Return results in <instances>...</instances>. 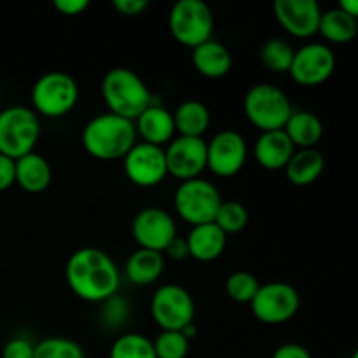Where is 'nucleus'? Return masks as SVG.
Masks as SVG:
<instances>
[{
  "mask_svg": "<svg viewBox=\"0 0 358 358\" xmlns=\"http://www.w3.org/2000/svg\"><path fill=\"white\" fill-rule=\"evenodd\" d=\"M259 287H261V283L248 271H236L227 276L226 280V294L229 296V299L240 304H250L257 294Z\"/></svg>",
  "mask_w": 358,
  "mask_h": 358,
  "instance_id": "7c9ffc66",
  "label": "nucleus"
},
{
  "mask_svg": "<svg viewBox=\"0 0 358 358\" xmlns=\"http://www.w3.org/2000/svg\"><path fill=\"white\" fill-rule=\"evenodd\" d=\"M296 152V147L290 142L283 129L264 131L259 135L254 145V156L262 168L269 171L285 170L287 163Z\"/></svg>",
  "mask_w": 358,
  "mask_h": 358,
  "instance_id": "a211bd4d",
  "label": "nucleus"
},
{
  "mask_svg": "<svg viewBox=\"0 0 358 358\" xmlns=\"http://www.w3.org/2000/svg\"><path fill=\"white\" fill-rule=\"evenodd\" d=\"M338 7H341L345 13H348L350 16L358 21V0H341Z\"/></svg>",
  "mask_w": 358,
  "mask_h": 358,
  "instance_id": "58836bf2",
  "label": "nucleus"
},
{
  "mask_svg": "<svg viewBox=\"0 0 358 358\" xmlns=\"http://www.w3.org/2000/svg\"><path fill=\"white\" fill-rule=\"evenodd\" d=\"M271 358H313V357H311V353L308 352L304 346L297 345V343H287V345H282L280 348H276Z\"/></svg>",
  "mask_w": 358,
  "mask_h": 358,
  "instance_id": "4c0bfd02",
  "label": "nucleus"
},
{
  "mask_svg": "<svg viewBox=\"0 0 358 358\" xmlns=\"http://www.w3.org/2000/svg\"><path fill=\"white\" fill-rule=\"evenodd\" d=\"M283 131L287 133L294 147L315 149V145L320 142L322 135H324V124L313 112L294 110Z\"/></svg>",
  "mask_w": 358,
  "mask_h": 358,
  "instance_id": "393cba45",
  "label": "nucleus"
},
{
  "mask_svg": "<svg viewBox=\"0 0 358 358\" xmlns=\"http://www.w3.org/2000/svg\"><path fill=\"white\" fill-rule=\"evenodd\" d=\"M41 136V121L31 108H3L0 112V154L17 161L34 152Z\"/></svg>",
  "mask_w": 358,
  "mask_h": 358,
  "instance_id": "39448f33",
  "label": "nucleus"
},
{
  "mask_svg": "<svg viewBox=\"0 0 358 358\" xmlns=\"http://www.w3.org/2000/svg\"><path fill=\"white\" fill-rule=\"evenodd\" d=\"M250 306L259 322L266 325H280L294 318L301 306V297L290 283L269 282L259 287Z\"/></svg>",
  "mask_w": 358,
  "mask_h": 358,
  "instance_id": "9d476101",
  "label": "nucleus"
},
{
  "mask_svg": "<svg viewBox=\"0 0 358 358\" xmlns=\"http://www.w3.org/2000/svg\"><path fill=\"white\" fill-rule=\"evenodd\" d=\"M180 332H182V334L185 336V338L189 339V341H191V339H194L196 336H198V327H196V325H194V322H192V324H189L187 327H184V329H182Z\"/></svg>",
  "mask_w": 358,
  "mask_h": 358,
  "instance_id": "ea45409f",
  "label": "nucleus"
},
{
  "mask_svg": "<svg viewBox=\"0 0 358 358\" xmlns=\"http://www.w3.org/2000/svg\"><path fill=\"white\" fill-rule=\"evenodd\" d=\"M185 240L189 245V257L199 262H212L219 259L227 243V236L213 222L192 226Z\"/></svg>",
  "mask_w": 358,
  "mask_h": 358,
  "instance_id": "6ab92c4d",
  "label": "nucleus"
},
{
  "mask_svg": "<svg viewBox=\"0 0 358 358\" xmlns=\"http://www.w3.org/2000/svg\"><path fill=\"white\" fill-rule=\"evenodd\" d=\"M318 31L327 38L329 42L334 44H346V42L353 41L358 34V21L355 17L350 16L348 13L341 9V7H334L325 13H322L320 27Z\"/></svg>",
  "mask_w": 358,
  "mask_h": 358,
  "instance_id": "a878e982",
  "label": "nucleus"
},
{
  "mask_svg": "<svg viewBox=\"0 0 358 358\" xmlns=\"http://www.w3.org/2000/svg\"><path fill=\"white\" fill-rule=\"evenodd\" d=\"M79 86L72 76L59 70L44 73L31 87L34 112L44 117H63L77 105Z\"/></svg>",
  "mask_w": 358,
  "mask_h": 358,
  "instance_id": "423d86ee",
  "label": "nucleus"
},
{
  "mask_svg": "<svg viewBox=\"0 0 358 358\" xmlns=\"http://www.w3.org/2000/svg\"><path fill=\"white\" fill-rule=\"evenodd\" d=\"M273 10L283 30L296 38L318 34L322 9L315 0H276Z\"/></svg>",
  "mask_w": 358,
  "mask_h": 358,
  "instance_id": "dca6fc26",
  "label": "nucleus"
},
{
  "mask_svg": "<svg viewBox=\"0 0 358 358\" xmlns=\"http://www.w3.org/2000/svg\"><path fill=\"white\" fill-rule=\"evenodd\" d=\"M108 358H157L152 341L138 332L119 336L112 345Z\"/></svg>",
  "mask_w": 358,
  "mask_h": 358,
  "instance_id": "cd10ccee",
  "label": "nucleus"
},
{
  "mask_svg": "<svg viewBox=\"0 0 358 358\" xmlns=\"http://www.w3.org/2000/svg\"><path fill=\"white\" fill-rule=\"evenodd\" d=\"M336 56L327 44L311 42L297 49L289 73L299 86L313 87L324 84L334 73Z\"/></svg>",
  "mask_w": 358,
  "mask_h": 358,
  "instance_id": "ddd939ff",
  "label": "nucleus"
},
{
  "mask_svg": "<svg viewBox=\"0 0 358 358\" xmlns=\"http://www.w3.org/2000/svg\"><path fill=\"white\" fill-rule=\"evenodd\" d=\"M124 173L138 187H154L166 178L168 166L163 147L136 142L122 159Z\"/></svg>",
  "mask_w": 358,
  "mask_h": 358,
  "instance_id": "f8f14e48",
  "label": "nucleus"
},
{
  "mask_svg": "<svg viewBox=\"0 0 358 358\" xmlns=\"http://www.w3.org/2000/svg\"><path fill=\"white\" fill-rule=\"evenodd\" d=\"M294 55H296V49L290 45V42H287L285 38L273 37L262 44L261 51H259V59L269 72L289 73Z\"/></svg>",
  "mask_w": 358,
  "mask_h": 358,
  "instance_id": "bb28decb",
  "label": "nucleus"
},
{
  "mask_svg": "<svg viewBox=\"0 0 358 358\" xmlns=\"http://www.w3.org/2000/svg\"><path fill=\"white\" fill-rule=\"evenodd\" d=\"M90 7V0H55V9L63 16H79Z\"/></svg>",
  "mask_w": 358,
  "mask_h": 358,
  "instance_id": "c9c22d12",
  "label": "nucleus"
},
{
  "mask_svg": "<svg viewBox=\"0 0 358 358\" xmlns=\"http://www.w3.org/2000/svg\"><path fill=\"white\" fill-rule=\"evenodd\" d=\"M210 110L203 101L185 100L175 108L173 122L175 131L178 136H191V138H203L210 128Z\"/></svg>",
  "mask_w": 358,
  "mask_h": 358,
  "instance_id": "4be33fe9",
  "label": "nucleus"
},
{
  "mask_svg": "<svg viewBox=\"0 0 358 358\" xmlns=\"http://www.w3.org/2000/svg\"><path fill=\"white\" fill-rule=\"evenodd\" d=\"M192 65L203 77L220 79L229 73L233 66V56L222 42L210 38L205 44L192 49Z\"/></svg>",
  "mask_w": 358,
  "mask_h": 358,
  "instance_id": "aec40b11",
  "label": "nucleus"
},
{
  "mask_svg": "<svg viewBox=\"0 0 358 358\" xmlns=\"http://www.w3.org/2000/svg\"><path fill=\"white\" fill-rule=\"evenodd\" d=\"M352 358H358V348L355 350V352H353V355H352Z\"/></svg>",
  "mask_w": 358,
  "mask_h": 358,
  "instance_id": "a19ab883",
  "label": "nucleus"
},
{
  "mask_svg": "<svg viewBox=\"0 0 358 358\" xmlns=\"http://www.w3.org/2000/svg\"><path fill=\"white\" fill-rule=\"evenodd\" d=\"M168 175L178 180L199 178L206 168V140L177 136L164 149Z\"/></svg>",
  "mask_w": 358,
  "mask_h": 358,
  "instance_id": "2eb2a0df",
  "label": "nucleus"
},
{
  "mask_svg": "<svg viewBox=\"0 0 358 358\" xmlns=\"http://www.w3.org/2000/svg\"><path fill=\"white\" fill-rule=\"evenodd\" d=\"M135 143V122L110 112L93 117L83 129L84 150L98 161L124 159Z\"/></svg>",
  "mask_w": 358,
  "mask_h": 358,
  "instance_id": "f03ea898",
  "label": "nucleus"
},
{
  "mask_svg": "<svg viewBox=\"0 0 358 358\" xmlns=\"http://www.w3.org/2000/svg\"><path fill=\"white\" fill-rule=\"evenodd\" d=\"M35 345L24 338H13L6 343L2 350V358H34Z\"/></svg>",
  "mask_w": 358,
  "mask_h": 358,
  "instance_id": "473e14b6",
  "label": "nucleus"
},
{
  "mask_svg": "<svg viewBox=\"0 0 358 358\" xmlns=\"http://www.w3.org/2000/svg\"><path fill=\"white\" fill-rule=\"evenodd\" d=\"M136 135L142 138V142L150 145L163 147L170 143L175 136V122L173 112L161 105L150 103L138 117L135 119Z\"/></svg>",
  "mask_w": 358,
  "mask_h": 358,
  "instance_id": "f3484780",
  "label": "nucleus"
},
{
  "mask_svg": "<svg viewBox=\"0 0 358 358\" xmlns=\"http://www.w3.org/2000/svg\"><path fill=\"white\" fill-rule=\"evenodd\" d=\"M65 276L70 290L86 303L112 299L121 283V275L110 255L94 247L73 252L66 262Z\"/></svg>",
  "mask_w": 358,
  "mask_h": 358,
  "instance_id": "f257e3e1",
  "label": "nucleus"
},
{
  "mask_svg": "<svg viewBox=\"0 0 358 358\" xmlns=\"http://www.w3.org/2000/svg\"><path fill=\"white\" fill-rule=\"evenodd\" d=\"M101 96L110 114L133 122L152 103L150 91L142 77L126 66H115L105 73L101 80Z\"/></svg>",
  "mask_w": 358,
  "mask_h": 358,
  "instance_id": "7ed1b4c3",
  "label": "nucleus"
},
{
  "mask_svg": "<svg viewBox=\"0 0 358 358\" xmlns=\"http://www.w3.org/2000/svg\"><path fill=\"white\" fill-rule=\"evenodd\" d=\"M243 112L248 121L264 133L285 128L294 108L285 91L275 84L261 83L245 94Z\"/></svg>",
  "mask_w": 358,
  "mask_h": 358,
  "instance_id": "20e7f679",
  "label": "nucleus"
},
{
  "mask_svg": "<svg viewBox=\"0 0 358 358\" xmlns=\"http://www.w3.org/2000/svg\"><path fill=\"white\" fill-rule=\"evenodd\" d=\"M164 254H166L170 259H173V261H184L185 257H189L187 240L177 234V236L168 243V247L164 248Z\"/></svg>",
  "mask_w": 358,
  "mask_h": 358,
  "instance_id": "e433bc0d",
  "label": "nucleus"
},
{
  "mask_svg": "<svg viewBox=\"0 0 358 358\" xmlns=\"http://www.w3.org/2000/svg\"><path fill=\"white\" fill-rule=\"evenodd\" d=\"M325 159L317 149H299L285 166V175L294 185H311L324 173Z\"/></svg>",
  "mask_w": 358,
  "mask_h": 358,
  "instance_id": "b1692460",
  "label": "nucleus"
},
{
  "mask_svg": "<svg viewBox=\"0 0 358 358\" xmlns=\"http://www.w3.org/2000/svg\"><path fill=\"white\" fill-rule=\"evenodd\" d=\"M189 339L180 331H161L152 341L157 358H185L189 353Z\"/></svg>",
  "mask_w": 358,
  "mask_h": 358,
  "instance_id": "2f4dec72",
  "label": "nucleus"
},
{
  "mask_svg": "<svg viewBox=\"0 0 358 358\" xmlns=\"http://www.w3.org/2000/svg\"><path fill=\"white\" fill-rule=\"evenodd\" d=\"M34 358H86V353L73 339L55 336L35 345Z\"/></svg>",
  "mask_w": 358,
  "mask_h": 358,
  "instance_id": "c85d7f7f",
  "label": "nucleus"
},
{
  "mask_svg": "<svg viewBox=\"0 0 358 358\" xmlns=\"http://www.w3.org/2000/svg\"><path fill=\"white\" fill-rule=\"evenodd\" d=\"M114 9L122 16H140L149 7L147 0H114Z\"/></svg>",
  "mask_w": 358,
  "mask_h": 358,
  "instance_id": "f704fd0d",
  "label": "nucleus"
},
{
  "mask_svg": "<svg viewBox=\"0 0 358 358\" xmlns=\"http://www.w3.org/2000/svg\"><path fill=\"white\" fill-rule=\"evenodd\" d=\"M247 156V142L240 133L233 129L217 133L206 143V168L217 177L229 178L240 173Z\"/></svg>",
  "mask_w": 358,
  "mask_h": 358,
  "instance_id": "9b49d317",
  "label": "nucleus"
},
{
  "mask_svg": "<svg viewBox=\"0 0 358 358\" xmlns=\"http://www.w3.org/2000/svg\"><path fill=\"white\" fill-rule=\"evenodd\" d=\"M213 224H217L226 236L241 233L248 226V210L238 201H222Z\"/></svg>",
  "mask_w": 358,
  "mask_h": 358,
  "instance_id": "c756f323",
  "label": "nucleus"
},
{
  "mask_svg": "<svg viewBox=\"0 0 358 358\" xmlns=\"http://www.w3.org/2000/svg\"><path fill=\"white\" fill-rule=\"evenodd\" d=\"M51 180V164L48 163L44 156L37 154L35 150L16 161V184L23 191L37 194V192L45 191Z\"/></svg>",
  "mask_w": 358,
  "mask_h": 358,
  "instance_id": "412c9836",
  "label": "nucleus"
},
{
  "mask_svg": "<svg viewBox=\"0 0 358 358\" xmlns=\"http://www.w3.org/2000/svg\"><path fill=\"white\" fill-rule=\"evenodd\" d=\"M131 234L140 248L163 254L168 243L177 236V224L166 210L149 206L135 215L131 222Z\"/></svg>",
  "mask_w": 358,
  "mask_h": 358,
  "instance_id": "4468645a",
  "label": "nucleus"
},
{
  "mask_svg": "<svg viewBox=\"0 0 358 358\" xmlns=\"http://www.w3.org/2000/svg\"><path fill=\"white\" fill-rule=\"evenodd\" d=\"M150 315L161 331H182L194 322V299L184 287L166 283L154 292Z\"/></svg>",
  "mask_w": 358,
  "mask_h": 358,
  "instance_id": "1a4fd4ad",
  "label": "nucleus"
},
{
  "mask_svg": "<svg viewBox=\"0 0 358 358\" xmlns=\"http://www.w3.org/2000/svg\"><path fill=\"white\" fill-rule=\"evenodd\" d=\"M16 184V161L0 154V192Z\"/></svg>",
  "mask_w": 358,
  "mask_h": 358,
  "instance_id": "72a5a7b5",
  "label": "nucleus"
},
{
  "mask_svg": "<svg viewBox=\"0 0 358 358\" xmlns=\"http://www.w3.org/2000/svg\"><path fill=\"white\" fill-rule=\"evenodd\" d=\"M126 278L133 285L145 287L150 283L157 282L164 271V257L161 252L147 250V248H138L129 255L126 262Z\"/></svg>",
  "mask_w": 358,
  "mask_h": 358,
  "instance_id": "5701e85b",
  "label": "nucleus"
},
{
  "mask_svg": "<svg viewBox=\"0 0 358 358\" xmlns=\"http://www.w3.org/2000/svg\"><path fill=\"white\" fill-rule=\"evenodd\" d=\"M168 24L178 44L194 49L212 38V9L201 0H178L171 7Z\"/></svg>",
  "mask_w": 358,
  "mask_h": 358,
  "instance_id": "6e6552de",
  "label": "nucleus"
},
{
  "mask_svg": "<svg viewBox=\"0 0 358 358\" xmlns=\"http://www.w3.org/2000/svg\"><path fill=\"white\" fill-rule=\"evenodd\" d=\"M222 201L219 189L205 178L180 182L173 198L177 213L191 226L213 222Z\"/></svg>",
  "mask_w": 358,
  "mask_h": 358,
  "instance_id": "0eeeda50",
  "label": "nucleus"
}]
</instances>
